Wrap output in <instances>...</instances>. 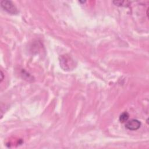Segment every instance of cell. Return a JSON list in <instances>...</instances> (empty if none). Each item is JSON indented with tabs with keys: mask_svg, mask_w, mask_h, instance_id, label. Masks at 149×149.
<instances>
[{
	"mask_svg": "<svg viewBox=\"0 0 149 149\" xmlns=\"http://www.w3.org/2000/svg\"><path fill=\"white\" fill-rule=\"evenodd\" d=\"M113 3H115L116 5L118 6H127L129 5L130 2L125 1H113Z\"/></svg>",
	"mask_w": 149,
	"mask_h": 149,
	"instance_id": "obj_5",
	"label": "cell"
},
{
	"mask_svg": "<svg viewBox=\"0 0 149 149\" xmlns=\"http://www.w3.org/2000/svg\"><path fill=\"white\" fill-rule=\"evenodd\" d=\"M141 122L135 119H131L129 121H127L125 125V127L126 129L130 130H136L140 127Z\"/></svg>",
	"mask_w": 149,
	"mask_h": 149,
	"instance_id": "obj_3",
	"label": "cell"
},
{
	"mask_svg": "<svg viewBox=\"0 0 149 149\" xmlns=\"http://www.w3.org/2000/svg\"><path fill=\"white\" fill-rule=\"evenodd\" d=\"M1 7L6 11L8 13L12 15H16L18 13V10L13 4V3L10 1L7 0H2L1 1Z\"/></svg>",
	"mask_w": 149,
	"mask_h": 149,
	"instance_id": "obj_2",
	"label": "cell"
},
{
	"mask_svg": "<svg viewBox=\"0 0 149 149\" xmlns=\"http://www.w3.org/2000/svg\"><path fill=\"white\" fill-rule=\"evenodd\" d=\"M129 115L127 112H123L122 113H121L120 115V116H119V121L121 122V123H124V122H126L127 121L128 119H129Z\"/></svg>",
	"mask_w": 149,
	"mask_h": 149,
	"instance_id": "obj_4",
	"label": "cell"
},
{
	"mask_svg": "<svg viewBox=\"0 0 149 149\" xmlns=\"http://www.w3.org/2000/svg\"><path fill=\"white\" fill-rule=\"evenodd\" d=\"M60 65L65 70H69L73 69L74 62L70 56L64 55L60 57Z\"/></svg>",
	"mask_w": 149,
	"mask_h": 149,
	"instance_id": "obj_1",
	"label": "cell"
},
{
	"mask_svg": "<svg viewBox=\"0 0 149 149\" xmlns=\"http://www.w3.org/2000/svg\"><path fill=\"white\" fill-rule=\"evenodd\" d=\"M1 81H2V80L3 79V74L2 73V71H1Z\"/></svg>",
	"mask_w": 149,
	"mask_h": 149,
	"instance_id": "obj_6",
	"label": "cell"
}]
</instances>
